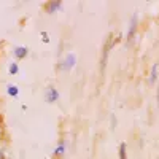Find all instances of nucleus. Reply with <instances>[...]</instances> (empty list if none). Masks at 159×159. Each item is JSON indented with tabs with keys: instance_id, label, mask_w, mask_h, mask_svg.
Segmentation results:
<instances>
[{
	"instance_id": "f257e3e1",
	"label": "nucleus",
	"mask_w": 159,
	"mask_h": 159,
	"mask_svg": "<svg viewBox=\"0 0 159 159\" xmlns=\"http://www.w3.org/2000/svg\"><path fill=\"white\" fill-rule=\"evenodd\" d=\"M119 40H121V35H113V34H110L108 35V38H107V42H105V46H103V51H102V59H100V72H103L105 70V67H107V61H108V52H110V49L113 48V45L115 43H118Z\"/></svg>"
},
{
	"instance_id": "f03ea898",
	"label": "nucleus",
	"mask_w": 159,
	"mask_h": 159,
	"mask_svg": "<svg viewBox=\"0 0 159 159\" xmlns=\"http://www.w3.org/2000/svg\"><path fill=\"white\" fill-rule=\"evenodd\" d=\"M75 64H76V56L73 52H69V54L59 62V69L61 70H72L75 67Z\"/></svg>"
},
{
	"instance_id": "7ed1b4c3",
	"label": "nucleus",
	"mask_w": 159,
	"mask_h": 159,
	"mask_svg": "<svg viewBox=\"0 0 159 159\" xmlns=\"http://www.w3.org/2000/svg\"><path fill=\"white\" fill-rule=\"evenodd\" d=\"M45 100L48 103H54L59 100V91L54 88V86H48L46 92H45Z\"/></svg>"
},
{
	"instance_id": "20e7f679",
	"label": "nucleus",
	"mask_w": 159,
	"mask_h": 159,
	"mask_svg": "<svg viewBox=\"0 0 159 159\" xmlns=\"http://www.w3.org/2000/svg\"><path fill=\"white\" fill-rule=\"evenodd\" d=\"M137 24H139V19H137V15H134V16L130 18V22H129V29H127V35H126L127 42H130V40L134 38V35H135V30H137Z\"/></svg>"
},
{
	"instance_id": "39448f33",
	"label": "nucleus",
	"mask_w": 159,
	"mask_h": 159,
	"mask_svg": "<svg viewBox=\"0 0 159 159\" xmlns=\"http://www.w3.org/2000/svg\"><path fill=\"white\" fill-rule=\"evenodd\" d=\"M59 10H62V2L61 0H51V2L45 3V11L49 13V15H52V13H56Z\"/></svg>"
},
{
	"instance_id": "423d86ee",
	"label": "nucleus",
	"mask_w": 159,
	"mask_h": 159,
	"mask_svg": "<svg viewBox=\"0 0 159 159\" xmlns=\"http://www.w3.org/2000/svg\"><path fill=\"white\" fill-rule=\"evenodd\" d=\"M65 150H67V143H65V140L62 139V140H59V143H57V147H56V150H54V157H62L64 156V153H65Z\"/></svg>"
},
{
	"instance_id": "0eeeda50",
	"label": "nucleus",
	"mask_w": 159,
	"mask_h": 159,
	"mask_svg": "<svg viewBox=\"0 0 159 159\" xmlns=\"http://www.w3.org/2000/svg\"><path fill=\"white\" fill-rule=\"evenodd\" d=\"M27 54H29V49L25 48V46H16V48H15V57H16L18 61L25 59V57H27Z\"/></svg>"
},
{
	"instance_id": "6e6552de",
	"label": "nucleus",
	"mask_w": 159,
	"mask_h": 159,
	"mask_svg": "<svg viewBox=\"0 0 159 159\" xmlns=\"http://www.w3.org/2000/svg\"><path fill=\"white\" fill-rule=\"evenodd\" d=\"M118 156H119V159H127V145H126L124 142L119 145V148H118Z\"/></svg>"
},
{
	"instance_id": "1a4fd4ad",
	"label": "nucleus",
	"mask_w": 159,
	"mask_h": 159,
	"mask_svg": "<svg viewBox=\"0 0 159 159\" xmlns=\"http://www.w3.org/2000/svg\"><path fill=\"white\" fill-rule=\"evenodd\" d=\"M7 92H8V96H11V97H18L19 96V88L18 86H15V84H10L8 88H7Z\"/></svg>"
},
{
	"instance_id": "9d476101",
	"label": "nucleus",
	"mask_w": 159,
	"mask_h": 159,
	"mask_svg": "<svg viewBox=\"0 0 159 159\" xmlns=\"http://www.w3.org/2000/svg\"><path fill=\"white\" fill-rule=\"evenodd\" d=\"M156 80H157V64H154L153 67H151V73H150V84H154L156 83Z\"/></svg>"
},
{
	"instance_id": "9b49d317",
	"label": "nucleus",
	"mask_w": 159,
	"mask_h": 159,
	"mask_svg": "<svg viewBox=\"0 0 159 159\" xmlns=\"http://www.w3.org/2000/svg\"><path fill=\"white\" fill-rule=\"evenodd\" d=\"M18 72H19V65L16 62H11L10 64V75H18Z\"/></svg>"
},
{
	"instance_id": "f8f14e48",
	"label": "nucleus",
	"mask_w": 159,
	"mask_h": 159,
	"mask_svg": "<svg viewBox=\"0 0 159 159\" xmlns=\"http://www.w3.org/2000/svg\"><path fill=\"white\" fill-rule=\"evenodd\" d=\"M40 37H42V40H43L45 43H49V35L46 32H42V34H40Z\"/></svg>"
},
{
	"instance_id": "ddd939ff",
	"label": "nucleus",
	"mask_w": 159,
	"mask_h": 159,
	"mask_svg": "<svg viewBox=\"0 0 159 159\" xmlns=\"http://www.w3.org/2000/svg\"><path fill=\"white\" fill-rule=\"evenodd\" d=\"M115 127H116V116L111 115V129H115Z\"/></svg>"
},
{
	"instance_id": "4468645a",
	"label": "nucleus",
	"mask_w": 159,
	"mask_h": 159,
	"mask_svg": "<svg viewBox=\"0 0 159 159\" xmlns=\"http://www.w3.org/2000/svg\"><path fill=\"white\" fill-rule=\"evenodd\" d=\"M157 105H159V86H157Z\"/></svg>"
}]
</instances>
